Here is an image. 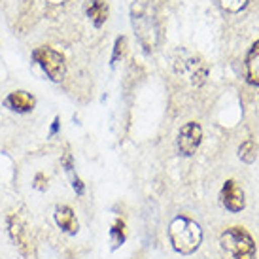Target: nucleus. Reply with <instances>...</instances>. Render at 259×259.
Masks as SVG:
<instances>
[{"instance_id": "f257e3e1", "label": "nucleus", "mask_w": 259, "mask_h": 259, "mask_svg": "<svg viewBox=\"0 0 259 259\" xmlns=\"http://www.w3.org/2000/svg\"><path fill=\"white\" fill-rule=\"evenodd\" d=\"M131 21L138 40L146 51H153L161 38L157 0H135L131 8Z\"/></svg>"}, {"instance_id": "f03ea898", "label": "nucleus", "mask_w": 259, "mask_h": 259, "mask_svg": "<svg viewBox=\"0 0 259 259\" xmlns=\"http://www.w3.org/2000/svg\"><path fill=\"white\" fill-rule=\"evenodd\" d=\"M170 244L182 255H191L202 242V229L197 222L186 216H176L168 225Z\"/></svg>"}, {"instance_id": "7ed1b4c3", "label": "nucleus", "mask_w": 259, "mask_h": 259, "mask_svg": "<svg viewBox=\"0 0 259 259\" xmlns=\"http://www.w3.org/2000/svg\"><path fill=\"white\" fill-rule=\"evenodd\" d=\"M223 259H255L257 248L244 227H229L220 237Z\"/></svg>"}, {"instance_id": "20e7f679", "label": "nucleus", "mask_w": 259, "mask_h": 259, "mask_svg": "<svg viewBox=\"0 0 259 259\" xmlns=\"http://www.w3.org/2000/svg\"><path fill=\"white\" fill-rule=\"evenodd\" d=\"M32 57H34V61H36L38 65L42 66L44 72L50 76V79H53V81H61V79L65 78L66 63H65V57H63L59 51L44 46V48L34 50Z\"/></svg>"}, {"instance_id": "39448f33", "label": "nucleus", "mask_w": 259, "mask_h": 259, "mask_svg": "<svg viewBox=\"0 0 259 259\" xmlns=\"http://www.w3.org/2000/svg\"><path fill=\"white\" fill-rule=\"evenodd\" d=\"M8 235L12 238V242L15 244V248L21 252V255H29L30 253V238H29V229L27 223L17 212H12L8 216Z\"/></svg>"}, {"instance_id": "423d86ee", "label": "nucleus", "mask_w": 259, "mask_h": 259, "mask_svg": "<svg viewBox=\"0 0 259 259\" xmlns=\"http://www.w3.org/2000/svg\"><path fill=\"white\" fill-rule=\"evenodd\" d=\"M201 140H202V129L201 125L197 121H189L186 123L184 127L180 129L178 133V151H180L182 155H193L197 148L201 146Z\"/></svg>"}, {"instance_id": "0eeeda50", "label": "nucleus", "mask_w": 259, "mask_h": 259, "mask_svg": "<svg viewBox=\"0 0 259 259\" xmlns=\"http://www.w3.org/2000/svg\"><path fill=\"white\" fill-rule=\"evenodd\" d=\"M220 199H222V204L229 212H242L246 206V199H244V191L240 189L235 180H227L222 187V193H220Z\"/></svg>"}, {"instance_id": "6e6552de", "label": "nucleus", "mask_w": 259, "mask_h": 259, "mask_svg": "<svg viewBox=\"0 0 259 259\" xmlns=\"http://www.w3.org/2000/svg\"><path fill=\"white\" fill-rule=\"evenodd\" d=\"M53 218H55V223L65 231L66 235H76L79 231V223H78V218H76V212H74L70 206L57 204Z\"/></svg>"}, {"instance_id": "1a4fd4ad", "label": "nucleus", "mask_w": 259, "mask_h": 259, "mask_svg": "<svg viewBox=\"0 0 259 259\" xmlns=\"http://www.w3.org/2000/svg\"><path fill=\"white\" fill-rule=\"evenodd\" d=\"M4 104H6L10 110L17 112V114H29V112L34 110L36 99L30 93H27V91H14V93H10L6 97Z\"/></svg>"}, {"instance_id": "9d476101", "label": "nucleus", "mask_w": 259, "mask_h": 259, "mask_svg": "<svg viewBox=\"0 0 259 259\" xmlns=\"http://www.w3.org/2000/svg\"><path fill=\"white\" fill-rule=\"evenodd\" d=\"M246 79L252 85H259V42L252 46L246 57Z\"/></svg>"}, {"instance_id": "9b49d317", "label": "nucleus", "mask_w": 259, "mask_h": 259, "mask_svg": "<svg viewBox=\"0 0 259 259\" xmlns=\"http://www.w3.org/2000/svg\"><path fill=\"white\" fill-rule=\"evenodd\" d=\"M87 15L93 19L95 27H102V23L108 19V6L102 0H91L87 4Z\"/></svg>"}, {"instance_id": "f8f14e48", "label": "nucleus", "mask_w": 259, "mask_h": 259, "mask_svg": "<svg viewBox=\"0 0 259 259\" xmlns=\"http://www.w3.org/2000/svg\"><path fill=\"white\" fill-rule=\"evenodd\" d=\"M238 157L242 159L244 163H253L255 161V157H257V144L253 142L252 138H248L246 142L240 144V148H238Z\"/></svg>"}, {"instance_id": "ddd939ff", "label": "nucleus", "mask_w": 259, "mask_h": 259, "mask_svg": "<svg viewBox=\"0 0 259 259\" xmlns=\"http://www.w3.org/2000/svg\"><path fill=\"white\" fill-rule=\"evenodd\" d=\"M110 238H112V248H119V246L125 242V238H127V235H125V222L123 220H115V223L112 225V229H110Z\"/></svg>"}, {"instance_id": "4468645a", "label": "nucleus", "mask_w": 259, "mask_h": 259, "mask_svg": "<svg viewBox=\"0 0 259 259\" xmlns=\"http://www.w3.org/2000/svg\"><path fill=\"white\" fill-rule=\"evenodd\" d=\"M218 2H220V6H222L225 12H229V14H237V12H240V10L248 4V0H218Z\"/></svg>"}, {"instance_id": "2eb2a0df", "label": "nucleus", "mask_w": 259, "mask_h": 259, "mask_svg": "<svg viewBox=\"0 0 259 259\" xmlns=\"http://www.w3.org/2000/svg\"><path fill=\"white\" fill-rule=\"evenodd\" d=\"M125 44H127V40H125L123 36H119L117 40H115V50H114V57H112V61H117L119 55L125 53Z\"/></svg>"}, {"instance_id": "dca6fc26", "label": "nucleus", "mask_w": 259, "mask_h": 259, "mask_svg": "<svg viewBox=\"0 0 259 259\" xmlns=\"http://www.w3.org/2000/svg\"><path fill=\"white\" fill-rule=\"evenodd\" d=\"M72 187H74V191L78 195H83V191H85V187H83V182L79 180L78 176H74L72 174Z\"/></svg>"}, {"instance_id": "f3484780", "label": "nucleus", "mask_w": 259, "mask_h": 259, "mask_svg": "<svg viewBox=\"0 0 259 259\" xmlns=\"http://www.w3.org/2000/svg\"><path fill=\"white\" fill-rule=\"evenodd\" d=\"M34 187L40 189V191H46L48 189V184H44V174H36V178H34Z\"/></svg>"}, {"instance_id": "a211bd4d", "label": "nucleus", "mask_w": 259, "mask_h": 259, "mask_svg": "<svg viewBox=\"0 0 259 259\" xmlns=\"http://www.w3.org/2000/svg\"><path fill=\"white\" fill-rule=\"evenodd\" d=\"M57 131H59V117H55L53 125H51V135H57Z\"/></svg>"}]
</instances>
